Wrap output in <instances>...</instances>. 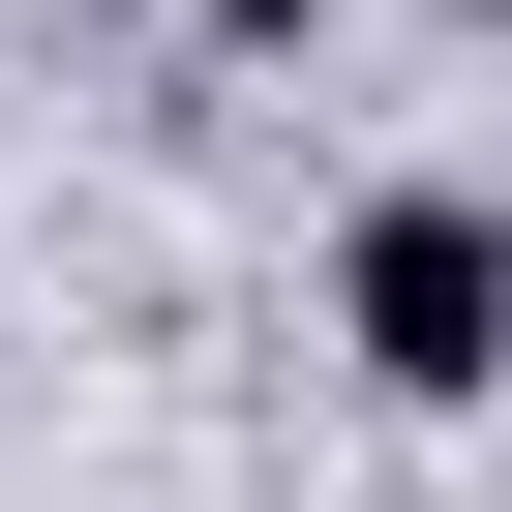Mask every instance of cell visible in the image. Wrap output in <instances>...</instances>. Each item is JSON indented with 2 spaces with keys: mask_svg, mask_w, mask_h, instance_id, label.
Returning a JSON list of instances; mask_svg holds the SVG:
<instances>
[{
  "mask_svg": "<svg viewBox=\"0 0 512 512\" xmlns=\"http://www.w3.org/2000/svg\"><path fill=\"white\" fill-rule=\"evenodd\" d=\"M332 332H362V392H512V211L482 181H392L332 241Z\"/></svg>",
  "mask_w": 512,
  "mask_h": 512,
  "instance_id": "6da1fadb",
  "label": "cell"
},
{
  "mask_svg": "<svg viewBox=\"0 0 512 512\" xmlns=\"http://www.w3.org/2000/svg\"><path fill=\"white\" fill-rule=\"evenodd\" d=\"M482 31H512V0H482Z\"/></svg>",
  "mask_w": 512,
  "mask_h": 512,
  "instance_id": "7a4b0ae2",
  "label": "cell"
}]
</instances>
